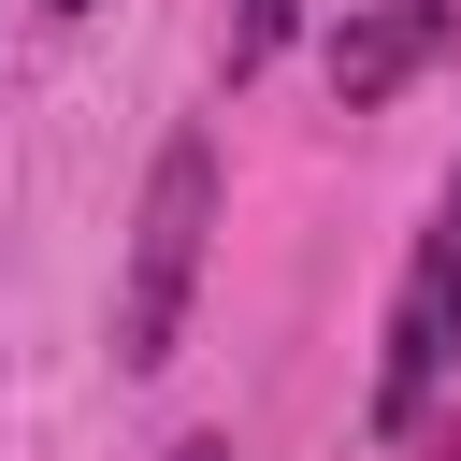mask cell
<instances>
[{"mask_svg":"<svg viewBox=\"0 0 461 461\" xmlns=\"http://www.w3.org/2000/svg\"><path fill=\"white\" fill-rule=\"evenodd\" d=\"M447 389H461V158H447V187H432V216L389 274V331H375V389H360L375 447H403Z\"/></svg>","mask_w":461,"mask_h":461,"instance_id":"2","label":"cell"},{"mask_svg":"<svg viewBox=\"0 0 461 461\" xmlns=\"http://www.w3.org/2000/svg\"><path fill=\"white\" fill-rule=\"evenodd\" d=\"M173 461H230V432H187V447H173Z\"/></svg>","mask_w":461,"mask_h":461,"instance_id":"5","label":"cell"},{"mask_svg":"<svg viewBox=\"0 0 461 461\" xmlns=\"http://www.w3.org/2000/svg\"><path fill=\"white\" fill-rule=\"evenodd\" d=\"M202 259H216V130H158L130 245H115V375H173Z\"/></svg>","mask_w":461,"mask_h":461,"instance_id":"1","label":"cell"},{"mask_svg":"<svg viewBox=\"0 0 461 461\" xmlns=\"http://www.w3.org/2000/svg\"><path fill=\"white\" fill-rule=\"evenodd\" d=\"M43 14H101V0H43Z\"/></svg>","mask_w":461,"mask_h":461,"instance_id":"6","label":"cell"},{"mask_svg":"<svg viewBox=\"0 0 461 461\" xmlns=\"http://www.w3.org/2000/svg\"><path fill=\"white\" fill-rule=\"evenodd\" d=\"M288 29H303V0H230V43H216V72L245 86V72H274L288 58Z\"/></svg>","mask_w":461,"mask_h":461,"instance_id":"4","label":"cell"},{"mask_svg":"<svg viewBox=\"0 0 461 461\" xmlns=\"http://www.w3.org/2000/svg\"><path fill=\"white\" fill-rule=\"evenodd\" d=\"M447 0H346V29H331V101L346 115H375V101H403V72H432L447 58Z\"/></svg>","mask_w":461,"mask_h":461,"instance_id":"3","label":"cell"}]
</instances>
